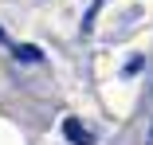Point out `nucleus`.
Segmentation results:
<instances>
[{
  "label": "nucleus",
  "mask_w": 153,
  "mask_h": 145,
  "mask_svg": "<svg viewBox=\"0 0 153 145\" xmlns=\"http://www.w3.org/2000/svg\"><path fill=\"white\" fill-rule=\"evenodd\" d=\"M63 137H67L71 145H94V133H90L79 118H67V122H63Z\"/></svg>",
  "instance_id": "f257e3e1"
},
{
  "label": "nucleus",
  "mask_w": 153,
  "mask_h": 145,
  "mask_svg": "<svg viewBox=\"0 0 153 145\" xmlns=\"http://www.w3.org/2000/svg\"><path fill=\"white\" fill-rule=\"evenodd\" d=\"M12 55H16L20 63H39V59H43V51H39L36 43H20V47H12Z\"/></svg>",
  "instance_id": "f03ea898"
},
{
  "label": "nucleus",
  "mask_w": 153,
  "mask_h": 145,
  "mask_svg": "<svg viewBox=\"0 0 153 145\" xmlns=\"http://www.w3.org/2000/svg\"><path fill=\"white\" fill-rule=\"evenodd\" d=\"M98 8H102V0H94V4H90V12H86V20H82V36L90 32V27H94V16H98Z\"/></svg>",
  "instance_id": "7ed1b4c3"
}]
</instances>
